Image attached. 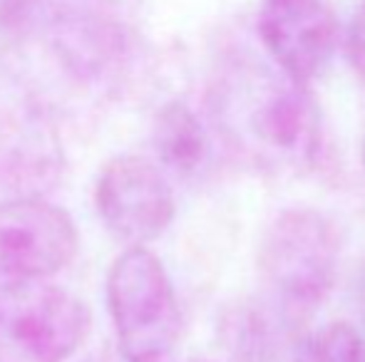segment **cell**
Returning a JSON list of instances; mask_svg holds the SVG:
<instances>
[{"label": "cell", "mask_w": 365, "mask_h": 362, "mask_svg": "<svg viewBox=\"0 0 365 362\" xmlns=\"http://www.w3.org/2000/svg\"><path fill=\"white\" fill-rule=\"evenodd\" d=\"M154 164L167 176L192 179L209 159V132L202 117L182 100L167 102L152 122Z\"/></svg>", "instance_id": "30bf717a"}, {"label": "cell", "mask_w": 365, "mask_h": 362, "mask_svg": "<svg viewBox=\"0 0 365 362\" xmlns=\"http://www.w3.org/2000/svg\"><path fill=\"white\" fill-rule=\"evenodd\" d=\"M107 313L120 358L164 362L182 335V308L164 263L147 246H127L105 283Z\"/></svg>", "instance_id": "7a4b0ae2"}, {"label": "cell", "mask_w": 365, "mask_h": 362, "mask_svg": "<svg viewBox=\"0 0 365 362\" xmlns=\"http://www.w3.org/2000/svg\"><path fill=\"white\" fill-rule=\"evenodd\" d=\"M85 362H122V358L117 355V358H112V355H95V358H90V360H85Z\"/></svg>", "instance_id": "9a60e30c"}, {"label": "cell", "mask_w": 365, "mask_h": 362, "mask_svg": "<svg viewBox=\"0 0 365 362\" xmlns=\"http://www.w3.org/2000/svg\"><path fill=\"white\" fill-rule=\"evenodd\" d=\"M341 268V236L328 216L289 208L269 223L259 246L264 303L291 328L328 298Z\"/></svg>", "instance_id": "6da1fadb"}, {"label": "cell", "mask_w": 365, "mask_h": 362, "mask_svg": "<svg viewBox=\"0 0 365 362\" xmlns=\"http://www.w3.org/2000/svg\"><path fill=\"white\" fill-rule=\"evenodd\" d=\"M363 166H365V142H363Z\"/></svg>", "instance_id": "e0dca14e"}, {"label": "cell", "mask_w": 365, "mask_h": 362, "mask_svg": "<svg viewBox=\"0 0 365 362\" xmlns=\"http://www.w3.org/2000/svg\"><path fill=\"white\" fill-rule=\"evenodd\" d=\"M293 362H365V340L356 325L336 320L303 335Z\"/></svg>", "instance_id": "7c38bea8"}, {"label": "cell", "mask_w": 365, "mask_h": 362, "mask_svg": "<svg viewBox=\"0 0 365 362\" xmlns=\"http://www.w3.org/2000/svg\"><path fill=\"white\" fill-rule=\"evenodd\" d=\"M167 362V360H164ZM182 362H214V360H204V358H192V360H182Z\"/></svg>", "instance_id": "2e32d148"}, {"label": "cell", "mask_w": 365, "mask_h": 362, "mask_svg": "<svg viewBox=\"0 0 365 362\" xmlns=\"http://www.w3.org/2000/svg\"><path fill=\"white\" fill-rule=\"evenodd\" d=\"M92 313L48 280L0 285V362H68L85 345Z\"/></svg>", "instance_id": "3957f363"}, {"label": "cell", "mask_w": 365, "mask_h": 362, "mask_svg": "<svg viewBox=\"0 0 365 362\" xmlns=\"http://www.w3.org/2000/svg\"><path fill=\"white\" fill-rule=\"evenodd\" d=\"M284 328L266 303L234 305L221 318V340L234 362H274Z\"/></svg>", "instance_id": "8fae6325"}, {"label": "cell", "mask_w": 365, "mask_h": 362, "mask_svg": "<svg viewBox=\"0 0 365 362\" xmlns=\"http://www.w3.org/2000/svg\"><path fill=\"white\" fill-rule=\"evenodd\" d=\"M65 169L53 112L30 92L0 102V186L13 196H43Z\"/></svg>", "instance_id": "52a82bcc"}, {"label": "cell", "mask_w": 365, "mask_h": 362, "mask_svg": "<svg viewBox=\"0 0 365 362\" xmlns=\"http://www.w3.org/2000/svg\"><path fill=\"white\" fill-rule=\"evenodd\" d=\"M80 233L65 208L43 196L0 201V283L48 280L70 266Z\"/></svg>", "instance_id": "5b68a950"}, {"label": "cell", "mask_w": 365, "mask_h": 362, "mask_svg": "<svg viewBox=\"0 0 365 362\" xmlns=\"http://www.w3.org/2000/svg\"><path fill=\"white\" fill-rule=\"evenodd\" d=\"M259 38L284 78L308 87L331 65L341 28L326 0H261Z\"/></svg>", "instance_id": "9c48e42d"}, {"label": "cell", "mask_w": 365, "mask_h": 362, "mask_svg": "<svg viewBox=\"0 0 365 362\" xmlns=\"http://www.w3.org/2000/svg\"><path fill=\"white\" fill-rule=\"evenodd\" d=\"M53 0H0V58L18 53L43 30Z\"/></svg>", "instance_id": "4fadbf2b"}, {"label": "cell", "mask_w": 365, "mask_h": 362, "mask_svg": "<svg viewBox=\"0 0 365 362\" xmlns=\"http://www.w3.org/2000/svg\"><path fill=\"white\" fill-rule=\"evenodd\" d=\"M251 159L274 169H308L323 151V115L303 85L271 82L251 97L239 124H231Z\"/></svg>", "instance_id": "277c9868"}, {"label": "cell", "mask_w": 365, "mask_h": 362, "mask_svg": "<svg viewBox=\"0 0 365 362\" xmlns=\"http://www.w3.org/2000/svg\"><path fill=\"white\" fill-rule=\"evenodd\" d=\"M343 48H346L351 68L356 70V75L365 82V0L358 5L351 23H348Z\"/></svg>", "instance_id": "5bb4252c"}, {"label": "cell", "mask_w": 365, "mask_h": 362, "mask_svg": "<svg viewBox=\"0 0 365 362\" xmlns=\"http://www.w3.org/2000/svg\"><path fill=\"white\" fill-rule=\"evenodd\" d=\"M95 208L105 228L125 246L157 241L177 216L169 176L152 159L117 154L100 169Z\"/></svg>", "instance_id": "8992f818"}, {"label": "cell", "mask_w": 365, "mask_h": 362, "mask_svg": "<svg viewBox=\"0 0 365 362\" xmlns=\"http://www.w3.org/2000/svg\"><path fill=\"white\" fill-rule=\"evenodd\" d=\"M43 30L48 33L60 68L80 87H117L130 68V35L100 10L60 5L53 0Z\"/></svg>", "instance_id": "ba28073f"}]
</instances>
